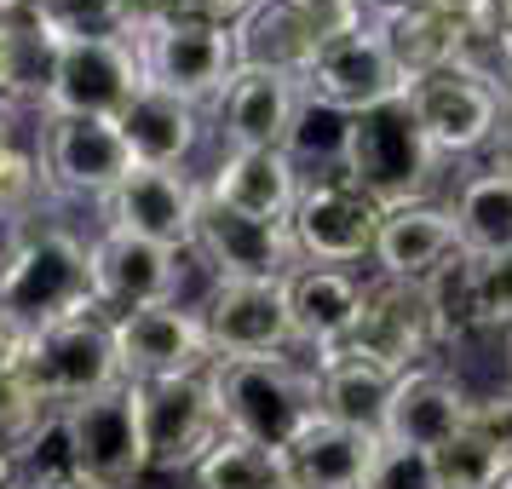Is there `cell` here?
Listing matches in <instances>:
<instances>
[{"label":"cell","instance_id":"36","mask_svg":"<svg viewBox=\"0 0 512 489\" xmlns=\"http://www.w3.org/2000/svg\"><path fill=\"white\" fill-rule=\"evenodd\" d=\"M47 196V173H41V156L12 139H0V231H18L29 225V213L41 208Z\"/></svg>","mask_w":512,"mask_h":489},{"label":"cell","instance_id":"30","mask_svg":"<svg viewBox=\"0 0 512 489\" xmlns=\"http://www.w3.org/2000/svg\"><path fill=\"white\" fill-rule=\"evenodd\" d=\"M351 139H357V116L317 93H305L300 110H294V127L282 139V156L300 167L305 179H328V173H346Z\"/></svg>","mask_w":512,"mask_h":489},{"label":"cell","instance_id":"17","mask_svg":"<svg viewBox=\"0 0 512 489\" xmlns=\"http://www.w3.org/2000/svg\"><path fill=\"white\" fill-rule=\"evenodd\" d=\"M340 24H357L346 12H328L317 0H259L254 12L231 29L236 41V70H277L305 75L311 58Z\"/></svg>","mask_w":512,"mask_h":489},{"label":"cell","instance_id":"5","mask_svg":"<svg viewBox=\"0 0 512 489\" xmlns=\"http://www.w3.org/2000/svg\"><path fill=\"white\" fill-rule=\"evenodd\" d=\"M64 432H70V461L87 484L133 489L150 472L144 403H139V386L133 380H121V386L87 397V403H70L64 409Z\"/></svg>","mask_w":512,"mask_h":489},{"label":"cell","instance_id":"43","mask_svg":"<svg viewBox=\"0 0 512 489\" xmlns=\"http://www.w3.org/2000/svg\"><path fill=\"white\" fill-rule=\"evenodd\" d=\"M415 6H432V0H363V24H392Z\"/></svg>","mask_w":512,"mask_h":489},{"label":"cell","instance_id":"15","mask_svg":"<svg viewBox=\"0 0 512 489\" xmlns=\"http://www.w3.org/2000/svg\"><path fill=\"white\" fill-rule=\"evenodd\" d=\"M144 403V443H150V472H196V461L225 438L219 397L208 374L185 380H156L139 386Z\"/></svg>","mask_w":512,"mask_h":489},{"label":"cell","instance_id":"52","mask_svg":"<svg viewBox=\"0 0 512 489\" xmlns=\"http://www.w3.org/2000/svg\"><path fill=\"white\" fill-rule=\"evenodd\" d=\"M507 87H512V52H507Z\"/></svg>","mask_w":512,"mask_h":489},{"label":"cell","instance_id":"41","mask_svg":"<svg viewBox=\"0 0 512 489\" xmlns=\"http://www.w3.org/2000/svg\"><path fill=\"white\" fill-rule=\"evenodd\" d=\"M472 426H478V432H484V438L512 461V392L478 397V409H472Z\"/></svg>","mask_w":512,"mask_h":489},{"label":"cell","instance_id":"22","mask_svg":"<svg viewBox=\"0 0 512 489\" xmlns=\"http://www.w3.org/2000/svg\"><path fill=\"white\" fill-rule=\"evenodd\" d=\"M380 443H386L380 432H357V426H340V420L317 415L277 455L282 489H363Z\"/></svg>","mask_w":512,"mask_h":489},{"label":"cell","instance_id":"44","mask_svg":"<svg viewBox=\"0 0 512 489\" xmlns=\"http://www.w3.org/2000/svg\"><path fill=\"white\" fill-rule=\"evenodd\" d=\"M18 351H24V334H18V323H12V317L0 311V363H12Z\"/></svg>","mask_w":512,"mask_h":489},{"label":"cell","instance_id":"40","mask_svg":"<svg viewBox=\"0 0 512 489\" xmlns=\"http://www.w3.org/2000/svg\"><path fill=\"white\" fill-rule=\"evenodd\" d=\"M259 0H162V18H185V24H208L231 35Z\"/></svg>","mask_w":512,"mask_h":489},{"label":"cell","instance_id":"23","mask_svg":"<svg viewBox=\"0 0 512 489\" xmlns=\"http://www.w3.org/2000/svg\"><path fill=\"white\" fill-rule=\"evenodd\" d=\"M213 202L248 213V219H271V225H288L294 219V202L305 190V173L282 150H225L213 173L202 179Z\"/></svg>","mask_w":512,"mask_h":489},{"label":"cell","instance_id":"2","mask_svg":"<svg viewBox=\"0 0 512 489\" xmlns=\"http://www.w3.org/2000/svg\"><path fill=\"white\" fill-rule=\"evenodd\" d=\"M208 380L225 432L259 449H277V455L323 415L317 369H300L294 357H219Z\"/></svg>","mask_w":512,"mask_h":489},{"label":"cell","instance_id":"48","mask_svg":"<svg viewBox=\"0 0 512 489\" xmlns=\"http://www.w3.org/2000/svg\"><path fill=\"white\" fill-rule=\"evenodd\" d=\"M328 12H346V18H363V0H317Z\"/></svg>","mask_w":512,"mask_h":489},{"label":"cell","instance_id":"51","mask_svg":"<svg viewBox=\"0 0 512 489\" xmlns=\"http://www.w3.org/2000/svg\"><path fill=\"white\" fill-rule=\"evenodd\" d=\"M6 242H12V231H0V254H6Z\"/></svg>","mask_w":512,"mask_h":489},{"label":"cell","instance_id":"35","mask_svg":"<svg viewBox=\"0 0 512 489\" xmlns=\"http://www.w3.org/2000/svg\"><path fill=\"white\" fill-rule=\"evenodd\" d=\"M58 415L47 403V392L35 386V374L24 369V357H12V363H0V443L18 455L47 420Z\"/></svg>","mask_w":512,"mask_h":489},{"label":"cell","instance_id":"26","mask_svg":"<svg viewBox=\"0 0 512 489\" xmlns=\"http://www.w3.org/2000/svg\"><path fill=\"white\" fill-rule=\"evenodd\" d=\"M380 35L392 47L397 70L409 75V87L420 75H438L449 64H466V58L478 64V29H472V18L449 12V6H415L392 24H380Z\"/></svg>","mask_w":512,"mask_h":489},{"label":"cell","instance_id":"3","mask_svg":"<svg viewBox=\"0 0 512 489\" xmlns=\"http://www.w3.org/2000/svg\"><path fill=\"white\" fill-rule=\"evenodd\" d=\"M507 98L512 87H501V75L466 58L438 75H420L403 104L420 121V133L432 139V150L443 162H455V156H478L489 144H501V133L512 127Z\"/></svg>","mask_w":512,"mask_h":489},{"label":"cell","instance_id":"9","mask_svg":"<svg viewBox=\"0 0 512 489\" xmlns=\"http://www.w3.org/2000/svg\"><path fill=\"white\" fill-rule=\"evenodd\" d=\"M380 219H386V208L363 185H351V173H328V179H305L288 231H294L305 265H346L351 271L357 259H374Z\"/></svg>","mask_w":512,"mask_h":489},{"label":"cell","instance_id":"4","mask_svg":"<svg viewBox=\"0 0 512 489\" xmlns=\"http://www.w3.org/2000/svg\"><path fill=\"white\" fill-rule=\"evenodd\" d=\"M443 156L432 150V139L420 133V121L409 116V104H380L369 116H357V139H351V185H363L380 208H415L432 202Z\"/></svg>","mask_w":512,"mask_h":489},{"label":"cell","instance_id":"16","mask_svg":"<svg viewBox=\"0 0 512 489\" xmlns=\"http://www.w3.org/2000/svg\"><path fill=\"white\" fill-rule=\"evenodd\" d=\"M196 311L213 340V363L219 357H288L300 346L288 282H213Z\"/></svg>","mask_w":512,"mask_h":489},{"label":"cell","instance_id":"54","mask_svg":"<svg viewBox=\"0 0 512 489\" xmlns=\"http://www.w3.org/2000/svg\"><path fill=\"white\" fill-rule=\"evenodd\" d=\"M12 489H24V484H12Z\"/></svg>","mask_w":512,"mask_h":489},{"label":"cell","instance_id":"39","mask_svg":"<svg viewBox=\"0 0 512 489\" xmlns=\"http://www.w3.org/2000/svg\"><path fill=\"white\" fill-rule=\"evenodd\" d=\"M472 259H478L484 328H512V254H472Z\"/></svg>","mask_w":512,"mask_h":489},{"label":"cell","instance_id":"10","mask_svg":"<svg viewBox=\"0 0 512 489\" xmlns=\"http://www.w3.org/2000/svg\"><path fill=\"white\" fill-rule=\"evenodd\" d=\"M300 81H305V93L328 98V104H340L351 116H369L380 104L409 98V75L397 70L380 24H363V18L334 29L323 47H317V58H311V70Z\"/></svg>","mask_w":512,"mask_h":489},{"label":"cell","instance_id":"47","mask_svg":"<svg viewBox=\"0 0 512 489\" xmlns=\"http://www.w3.org/2000/svg\"><path fill=\"white\" fill-rule=\"evenodd\" d=\"M29 489V484H24ZM35 489H98V484H87L81 472H70V478H52V484H35Z\"/></svg>","mask_w":512,"mask_h":489},{"label":"cell","instance_id":"34","mask_svg":"<svg viewBox=\"0 0 512 489\" xmlns=\"http://www.w3.org/2000/svg\"><path fill=\"white\" fill-rule=\"evenodd\" d=\"M432 466H438L443 489H501L512 478V461L478 426H466L461 438H449L443 449H432Z\"/></svg>","mask_w":512,"mask_h":489},{"label":"cell","instance_id":"37","mask_svg":"<svg viewBox=\"0 0 512 489\" xmlns=\"http://www.w3.org/2000/svg\"><path fill=\"white\" fill-rule=\"evenodd\" d=\"M41 24L58 41H98V35H133V6L127 0H52Z\"/></svg>","mask_w":512,"mask_h":489},{"label":"cell","instance_id":"27","mask_svg":"<svg viewBox=\"0 0 512 489\" xmlns=\"http://www.w3.org/2000/svg\"><path fill=\"white\" fill-rule=\"evenodd\" d=\"M116 127H121V139H127V150H133L139 167H185L196 139H202V110L144 81L139 98L121 110Z\"/></svg>","mask_w":512,"mask_h":489},{"label":"cell","instance_id":"46","mask_svg":"<svg viewBox=\"0 0 512 489\" xmlns=\"http://www.w3.org/2000/svg\"><path fill=\"white\" fill-rule=\"evenodd\" d=\"M432 6H449V12H461L472 24H478V12H484V0H432Z\"/></svg>","mask_w":512,"mask_h":489},{"label":"cell","instance_id":"49","mask_svg":"<svg viewBox=\"0 0 512 489\" xmlns=\"http://www.w3.org/2000/svg\"><path fill=\"white\" fill-rule=\"evenodd\" d=\"M0 6H12V12H35V18H41L52 0H0Z\"/></svg>","mask_w":512,"mask_h":489},{"label":"cell","instance_id":"42","mask_svg":"<svg viewBox=\"0 0 512 489\" xmlns=\"http://www.w3.org/2000/svg\"><path fill=\"white\" fill-rule=\"evenodd\" d=\"M472 29H478V41L512 52V0H484V12H478V24Z\"/></svg>","mask_w":512,"mask_h":489},{"label":"cell","instance_id":"38","mask_svg":"<svg viewBox=\"0 0 512 489\" xmlns=\"http://www.w3.org/2000/svg\"><path fill=\"white\" fill-rule=\"evenodd\" d=\"M363 489H443L438 466L426 449H403V443H380V455L369 466V484Z\"/></svg>","mask_w":512,"mask_h":489},{"label":"cell","instance_id":"7","mask_svg":"<svg viewBox=\"0 0 512 489\" xmlns=\"http://www.w3.org/2000/svg\"><path fill=\"white\" fill-rule=\"evenodd\" d=\"M24 369L35 374V386L47 392L52 409H70L87 397L121 386V363H116V334L104 311L70 317V323H52L41 334H24Z\"/></svg>","mask_w":512,"mask_h":489},{"label":"cell","instance_id":"14","mask_svg":"<svg viewBox=\"0 0 512 489\" xmlns=\"http://www.w3.org/2000/svg\"><path fill=\"white\" fill-rule=\"evenodd\" d=\"M340 351H357L392 374H415L432 369V351H438V328L426 311V288L420 282H397V277H369L363 282V311L357 328Z\"/></svg>","mask_w":512,"mask_h":489},{"label":"cell","instance_id":"45","mask_svg":"<svg viewBox=\"0 0 512 489\" xmlns=\"http://www.w3.org/2000/svg\"><path fill=\"white\" fill-rule=\"evenodd\" d=\"M12 484H24V478H18V455L0 443V489H12Z\"/></svg>","mask_w":512,"mask_h":489},{"label":"cell","instance_id":"11","mask_svg":"<svg viewBox=\"0 0 512 489\" xmlns=\"http://www.w3.org/2000/svg\"><path fill=\"white\" fill-rule=\"evenodd\" d=\"M190 254L208 259L213 282H288L305 265L288 225L248 219V213L213 202L208 190H202V202H196V236H190Z\"/></svg>","mask_w":512,"mask_h":489},{"label":"cell","instance_id":"6","mask_svg":"<svg viewBox=\"0 0 512 489\" xmlns=\"http://www.w3.org/2000/svg\"><path fill=\"white\" fill-rule=\"evenodd\" d=\"M35 156L47 173V190L75 196V202H110L121 190V179L133 173V150L121 139L116 121L98 116H41L35 127Z\"/></svg>","mask_w":512,"mask_h":489},{"label":"cell","instance_id":"13","mask_svg":"<svg viewBox=\"0 0 512 489\" xmlns=\"http://www.w3.org/2000/svg\"><path fill=\"white\" fill-rule=\"evenodd\" d=\"M144 64L133 35H98V41H64L58 52V75H52V98L41 116H98L121 121V110L139 98Z\"/></svg>","mask_w":512,"mask_h":489},{"label":"cell","instance_id":"19","mask_svg":"<svg viewBox=\"0 0 512 489\" xmlns=\"http://www.w3.org/2000/svg\"><path fill=\"white\" fill-rule=\"evenodd\" d=\"M93 282L98 311H110V317L144 311V305H179V254L104 225L93 236Z\"/></svg>","mask_w":512,"mask_h":489},{"label":"cell","instance_id":"25","mask_svg":"<svg viewBox=\"0 0 512 489\" xmlns=\"http://www.w3.org/2000/svg\"><path fill=\"white\" fill-rule=\"evenodd\" d=\"M288 311H294L300 351H311V357L340 351L363 311V277L346 265H300L288 277Z\"/></svg>","mask_w":512,"mask_h":489},{"label":"cell","instance_id":"32","mask_svg":"<svg viewBox=\"0 0 512 489\" xmlns=\"http://www.w3.org/2000/svg\"><path fill=\"white\" fill-rule=\"evenodd\" d=\"M420 288H426V311H432V328H438V346H461V340H472V334H484L478 259L466 254V248L449 259V265H438Z\"/></svg>","mask_w":512,"mask_h":489},{"label":"cell","instance_id":"1","mask_svg":"<svg viewBox=\"0 0 512 489\" xmlns=\"http://www.w3.org/2000/svg\"><path fill=\"white\" fill-rule=\"evenodd\" d=\"M0 311L18 323V334H41L52 323L98 311L93 242H81L64 225H18L0 254Z\"/></svg>","mask_w":512,"mask_h":489},{"label":"cell","instance_id":"18","mask_svg":"<svg viewBox=\"0 0 512 489\" xmlns=\"http://www.w3.org/2000/svg\"><path fill=\"white\" fill-rule=\"evenodd\" d=\"M196 202H202V179H190L185 167H133L121 179V190L104 202V225L144 236V242H162L173 254H190Z\"/></svg>","mask_w":512,"mask_h":489},{"label":"cell","instance_id":"53","mask_svg":"<svg viewBox=\"0 0 512 489\" xmlns=\"http://www.w3.org/2000/svg\"><path fill=\"white\" fill-rule=\"evenodd\" d=\"M501 489H512V478H507V484H501Z\"/></svg>","mask_w":512,"mask_h":489},{"label":"cell","instance_id":"21","mask_svg":"<svg viewBox=\"0 0 512 489\" xmlns=\"http://www.w3.org/2000/svg\"><path fill=\"white\" fill-rule=\"evenodd\" d=\"M472 409H478V397L466 392L461 380H449L443 369H415L397 380L380 438L432 455V449H443L449 438H461L466 426H472Z\"/></svg>","mask_w":512,"mask_h":489},{"label":"cell","instance_id":"12","mask_svg":"<svg viewBox=\"0 0 512 489\" xmlns=\"http://www.w3.org/2000/svg\"><path fill=\"white\" fill-rule=\"evenodd\" d=\"M110 334H116L121 380H133V386L185 380V374L213 369V340L202 328V311H185V305L121 311V317H110Z\"/></svg>","mask_w":512,"mask_h":489},{"label":"cell","instance_id":"24","mask_svg":"<svg viewBox=\"0 0 512 489\" xmlns=\"http://www.w3.org/2000/svg\"><path fill=\"white\" fill-rule=\"evenodd\" d=\"M455 254H461L455 208H443V202L392 208L386 219H380V236H374V277L426 282L438 265H449Z\"/></svg>","mask_w":512,"mask_h":489},{"label":"cell","instance_id":"29","mask_svg":"<svg viewBox=\"0 0 512 489\" xmlns=\"http://www.w3.org/2000/svg\"><path fill=\"white\" fill-rule=\"evenodd\" d=\"M311 369H317V397H323L328 420L357 426V432H386V409H392V392L403 374L380 369L357 351H323Z\"/></svg>","mask_w":512,"mask_h":489},{"label":"cell","instance_id":"28","mask_svg":"<svg viewBox=\"0 0 512 489\" xmlns=\"http://www.w3.org/2000/svg\"><path fill=\"white\" fill-rule=\"evenodd\" d=\"M58 52H64V41L35 12L0 6V104L6 110H18V104L47 110L52 75H58Z\"/></svg>","mask_w":512,"mask_h":489},{"label":"cell","instance_id":"8","mask_svg":"<svg viewBox=\"0 0 512 489\" xmlns=\"http://www.w3.org/2000/svg\"><path fill=\"white\" fill-rule=\"evenodd\" d=\"M133 47H139L144 81L196 104V110H213L236 75V41L225 29H208V24L156 18V24H144L133 35Z\"/></svg>","mask_w":512,"mask_h":489},{"label":"cell","instance_id":"20","mask_svg":"<svg viewBox=\"0 0 512 489\" xmlns=\"http://www.w3.org/2000/svg\"><path fill=\"white\" fill-rule=\"evenodd\" d=\"M300 98H305L300 75L236 70L231 87H225L219 104H213V133L225 139V150H282Z\"/></svg>","mask_w":512,"mask_h":489},{"label":"cell","instance_id":"50","mask_svg":"<svg viewBox=\"0 0 512 489\" xmlns=\"http://www.w3.org/2000/svg\"><path fill=\"white\" fill-rule=\"evenodd\" d=\"M495 167H507V173H512V127L501 133V162H495Z\"/></svg>","mask_w":512,"mask_h":489},{"label":"cell","instance_id":"33","mask_svg":"<svg viewBox=\"0 0 512 489\" xmlns=\"http://www.w3.org/2000/svg\"><path fill=\"white\" fill-rule=\"evenodd\" d=\"M190 484L196 489H282V461H277V449H259V443L225 432L196 461Z\"/></svg>","mask_w":512,"mask_h":489},{"label":"cell","instance_id":"31","mask_svg":"<svg viewBox=\"0 0 512 489\" xmlns=\"http://www.w3.org/2000/svg\"><path fill=\"white\" fill-rule=\"evenodd\" d=\"M449 208H455L466 254H512V173L507 167H484V173L461 179Z\"/></svg>","mask_w":512,"mask_h":489}]
</instances>
